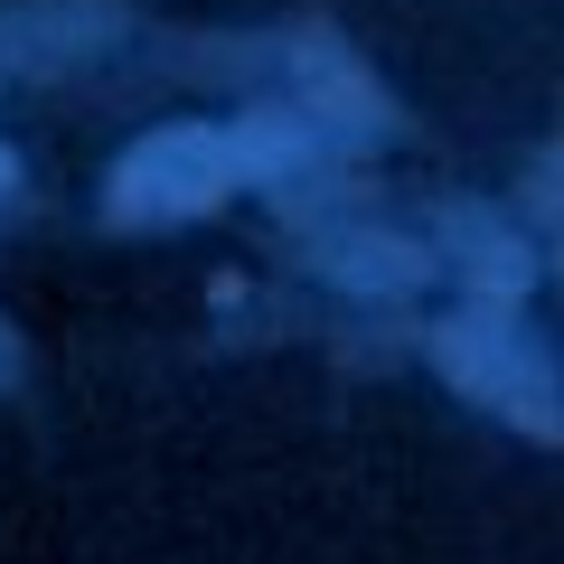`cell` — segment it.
I'll return each instance as SVG.
<instances>
[{
    "instance_id": "5b68a950",
    "label": "cell",
    "mask_w": 564,
    "mask_h": 564,
    "mask_svg": "<svg viewBox=\"0 0 564 564\" xmlns=\"http://www.w3.org/2000/svg\"><path fill=\"white\" fill-rule=\"evenodd\" d=\"M10 377H20V348H10V329H0V386H10Z\"/></svg>"
},
{
    "instance_id": "3957f363",
    "label": "cell",
    "mask_w": 564,
    "mask_h": 564,
    "mask_svg": "<svg viewBox=\"0 0 564 564\" xmlns=\"http://www.w3.org/2000/svg\"><path fill=\"white\" fill-rule=\"evenodd\" d=\"M329 273L358 282V292H404V282H423V245H404V236H348L339 254H329Z\"/></svg>"
},
{
    "instance_id": "8992f818",
    "label": "cell",
    "mask_w": 564,
    "mask_h": 564,
    "mask_svg": "<svg viewBox=\"0 0 564 564\" xmlns=\"http://www.w3.org/2000/svg\"><path fill=\"white\" fill-rule=\"evenodd\" d=\"M10 180H20V170H10V151H0V188H10Z\"/></svg>"
},
{
    "instance_id": "7a4b0ae2",
    "label": "cell",
    "mask_w": 564,
    "mask_h": 564,
    "mask_svg": "<svg viewBox=\"0 0 564 564\" xmlns=\"http://www.w3.org/2000/svg\"><path fill=\"white\" fill-rule=\"evenodd\" d=\"M433 358L452 367V377L470 386V395H489V404H508V414L536 433V443H555V395H545V358L536 348H518V339H499V329H470V321H452L443 339H433Z\"/></svg>"
},
{
    "instance_id": "6da1fadb",
    "label": "cell",
    "mask_w": 564,
    "mask_h": 564,
    "mask_svg": "<svg viewBox=\"0 0 564 564\" xmlns=\"http://www.w3.org/2000/svg\"><path fill=\"white\" fill-rule=\"evenodd\" d=\"M236 188V161H226V132L207 122H170V132L132 141L104 188L113 226H170V217H207V207Z\"/></svg>"
},
{
    "instance_id": "277c9868",
    "label": "cell",
    "mask_w": 564,
    "mask_h": 564,
    "mask_svg": "<svg viewBox=\"0 0 564 564\" xmlns=\"http://www.w3.org/2000/svg\"><path fill=\"white\" fill-rule=\"evenodd\" d=\"M302 151H311V132H302V122H292V113H273V122H245V132L236 141H226V161H254V170H292V161H302Z\"/></svg>"
}]
</instances>
